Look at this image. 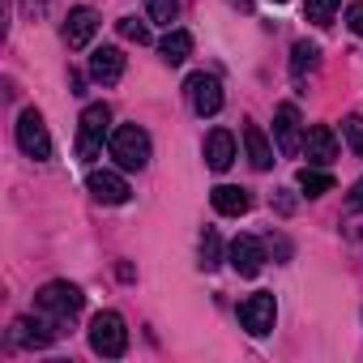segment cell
<instances>
[{"mask_svg": "<svg viewBox=\"0 0 363 363\" xmlns=\"http://www.w3.org/2000/svg\"><path fill=\"white\" fill-rule=\"evenodd\" d=\"M218 265H223V240H218L214 227H206V235H201V269H218Z\"/></svg>", "mask_w": 363, "mask_h": 363, "instance_id": "44dd1931", "label": "cell"}, {"mask_svg": "<svg viewBox=\"0 0 363 363\" xmlns=\"http://www.w3.org/2000/svg\"><path fill=\"white\" fill-rule=\"evenodd\" d=\"M274 5H286V0H274Z\"/></svg>", "mask_w": 363, "mask_h": 363, "instance_id": "f546056e", "label": "cell"}, {"mask_svg": "<svg viewBox=\"0 0 363 363\" xmlns=\"http://www.w3.org/2000/svg\"><path fill=\"white\" fill-rule=\"evenodd\" d=\"M82 303H86V295H82L73 282H48V286L35 295V308H39V312H48V316H56V320L77 316V312H82Z\"/></svg>", "mask_w": 363, "mask_h": 363, "instance_id": "277c9868", "label": "cell"}, {"mask_svg": "<svg viewBox=\"0 0 363 363\" xmlns=\"http://www.w3.org/2000/svg\"><path fill=\"white\" fill-rule=\"evenodd\" d=\"M231 5H235V9H244V13H248V9H252V0H231Z\"/></svg>", "mask_w": 363, "mask_h": 363, "instance_id": "f1b7e54d", "label": "cell"}, {"mask_svg": "<svg viewBox=\"0 0 363 363\" xmlns=\"http://www.w3.org/2000/svg\"><path fill=\"white\" fill-rule=\"evenodd\" d=\"M299 189L308 197H325V193H333V175L329 171H316V167H303L299 171Z\"/></svg>", "mask_w": 363, "mask_h": 363, "instance_id": "ffe728a7", "label": "cell"}, {"mask_svg": "<svg viewBox=\"0 0 363 363\" xmlns=\"http://www.w3.org/2000/svg\"><path fill=\"white\" fill-rule=\"evenodd\" d=\"M316 65H320V48L316 43H295V52H291V77H295V86H303Z\"/></svg>", "mask_w": 363, "mask_h": 363, "instance_id": "ac0fdd59", "label": "cell"}, {"mask_svg": "<svg viewBox=\"0 0 363 363\" xmlns=\"http://www.w3.org/2000/svg\"><path fill=\"white\" fill-rule=\"evenodd\" d=\"M107 128H111V107L107 103H90L82 111V128H77V158H86V162L99 158Z\"/></svg>", "mask_w": 363, "mask_h": 363, "instance_id": "3957f363", "label": "cell"}, {"mask_svg": "<svg viewBox=\"0 0 363 363\" xmlns=\"http://www.w3.org/2000/svg\"><path fill=\"white\" fill-rule=\"evenodd\" d=\"M342 133H346V141H350V150L363 158V116H346V124H342Z\"/></svg>", "mask_w": 363, "mask_h": 363, "instance_id": "d4e9b609", "label": "cell"}, {"mask_svg": "<svg viewBox=\"0 0 363 363\" xmlns=\"http://www.w3.org/2000/svg\"><path fill=\"white\" fill-rule=\"evenodd\" d=\"M145 13H150V22H158V26H171V22L179 18V0H145Z\"/></svg>", "mask_w": 363, "mask_h": 363, "instance_id": "603a6c76", "label": "cell"}, {"mask_svg": "<svg viewBox=\"0 0 363 363\" xmlns=\"http://www.w3.org/2000/svg\"><path fill=\"white\" fill-rule=\"evenodd\" d=\"M303 150H308V162L329 167V162L337 158V137H333V128H329V124H312L308 137H303Z\"/></svg>", "mask_w": 363, "mask_h": 363, "instance_id": "5bb4252c", "label": "cell"}, {"mask_svg": "<svg viewBox=\"0 0 363 363\" xmlns=\"http://www.w3.org/2000/svg\"><path fill=\"white\" fill-rule=\"evenodd\" d=\"M43 5H48V0H26V13H30V18H39V13H43Z\"/></svg>", "mask_w": 363, "mask_h": 363, "instance_id": "83f0119b", "label": "cell"}, {"mask_svg": "<svg viewBox=\"0 0 363 363\" xmlns=\"http://www.w3.org/2000/svg\"><path fill=\"white\" fill-rule=\"evenodd\" d=\"M231 162H235V137L227 128H214L206 137V167L210 171H227Z\"/></svg>", "mask_w": 363, "mask_h": 363, "instance_id": "9a60e30c", "label": "cell"}, {"mask_svg": "<svg viewBox=\"0 0 363 363\" xmlns=\"http://www.w3.org/2000/svg\"><path fill=\"white\" fill-rule=\"evenodd\" d=\"M90 77L103 86H116L124 77V52L120 48H94L90 52Z\"/></svg>", "mask_w": 363, "mask_h": 363, "instance_id": "4fadbf2b", "label": "cell"}, {"mask_svg": "<svg viewBox=\"0 0 363 363\" xmlns=\"http://www.w3.org/2000/svg\"><path fill=\"white\" fill-rule=\"evenodd\" d=\"M274 141H278V154H299L303 150V133H299V107L295 103H282L274 111Z\"/></svg>", "mask_w": 363, "mask_h": 363, "instance_id": "9c48e42d", "label": "cell"}, {"mask_svg": "<svg viewBox=\"0 0 363 363\" xmlns=\"http://www.w3.org/2000/svg\"><path fill=\"white\" fill-rule=\"evenodd\" d=\"M184 94H189V103H193L197 116H218L223 111V82L214 73H193L184 82Z\"/></svg>", "mask_w": 363, "mask_h": 363, "instance_id": "8992f818", "label": "cell"}, {"mask_svg": "<svg viewBox=\"0 0 363 363\" xmlns=\"http://www.w3.org/2000/svg\"><path fill=\"white\" fill-rule=\"evenodd\" d=\"M337 5H342V0H303V13H308V22H316V26H329L333 13H337Z\"/></svg>", "mask_w": 363, "mask_h": 363, "instance_id": "7402d4cb", "label": "cell"}, {"mask_svg": "<svg viewBox=\"0 0 363 363\" xmlns=\"http://www.w3.org/2000/svg\"><path fill=\"white\" fill-rule=\"evenodd\" d=\"M346 26H350L354 35H363V5H350V9H346Z\"/></svg>", "mask_w": 363, "mask_h": 363, "instance_id": "484cf974", "label": "cell"}, {"mask_svg": "<svg viewBox=\"0 0 363 363\" xmlns=\"http://www.w3.org/2000/svg\"><path fill=\"white\" fill-rule=\"evenodd\" d=\"M346 206H350V210H363V179H354V189H350Z\"/></svg>", "mask_w": 363, "mask_h": 363, "instance_id": "4316f807", "label": "cell"}, {"mask_svg": "<svg viewBox=\"0 0 363 363\" xmlns=\"http://www.w3.org/2000/svg\"><path fill=\"white\" fill-rule=\"evenodd\" d=\"M210 201H214V210L227 214V218H240V214L252 210V197H248L244 189H235V184H218V189L210 193Z\"/></svg>", "mask_w": 363, "mask_h": 363, "instance_id": "2e32d148", "label": "cell"}, {"mask_svg": "<svg viewBox=\"0 0 363 363\" xmlns=\"http://www.w3.org/2000/svg\"><path fill=\"white\" fill-rule=\"evenodd\" d=\"M86 189H90V197L103 201V206H124V201H128V179L116 175V171H90V175H86Z\"/></svg>", "mask_w": 363, "mask_h": 363, "instance_id": "8fae6325", "label": "cell"}, {"mask_svg": "<svg viewBox=\"0 0 363 363\" xmlns=\"http://www.w3.org/2000/svg\"><path fill=\"white\" fill-rule=\"evenodd\" d=\"M158 52H162L167 65H184V60L193 56V35H189V30H171V35L158 43Z\"/></svg>", "mask_w": 363, "mask_h": 363, "instance_id": "d6986e66", "label": "cell"}, {"mask_svg": "<svg viewBox=\"0 0 363 363\" xmlns=\"http://www.w3.org/2000/svg\"><path fill=\"white\" fill-rule=\"evenodd\" d=\"M18 145H22V154L35 158V162H48V158H52V137H48V124H43V116H39L35 107H26V111L18 116Z\"/></svg>", "mask_w": 363, "mask_h": 363, "instance_id": "5b68a950", "label": "cell"}, {"mask_svg": "<svg viewBox=\"0 0 363 363\" xmlns=\"http://www.w3.org/2000/svg\"><path fill=\"white\" fill-rule=\"evenodd\" d=\"M90 350L103 354V359H120L128 350V329H124L120 312H99L90 320Z\"/></svg>", "mask_w": 363, "mask_h": 363, "instance_id": "6da1fadb", "label": "cell"}, {"mask_svg": "<svg viewBox=\"0 0 363 363\" xmlns=\"http://www.w3.org/2000/svg\"><path fill=\"white\" fill-rule=\"evenodd\" d=\"M274 320H278V303H274V295H269V291L248 295V299L240 303V325H244L252 337H265V333L274 329Z\"/></svg>", "mask_w": 363, "mask_h": 363, "instance_id": "52a82bcc", "label": "cell"}, {"mask_svg": "<svg viewBox=\"0 0 363 363\" xmlns=\"http://www.w3.org/2000/svg\"><path fill=\"white\" fill-rule=\"evenodd\" d=\"M244 145H248V158H252L257 171H269L274 167V145L261 133V124H244Z\"/></svg>", "mask_w": 363, "mask_h": 363, "instance_id": "e0dca14e", "label": "cell"}, {"mask_svg": "<svg viewBox=\"0 0 363 363\" xmlns=\"http://www.w3.org/2000/svg\"><path fill=\"white\" fill-rule=\"evenodd\" d=\"M116 30H120L128 43H150V26H145V22H137V18H120V22H116Z\"/></svg>", "mask_w": 363, "mask_h": 363, "instance_id": "cb8c5ba5", "label": "cell"}, {"mask_svg": "<svg viewBox=\"0 0 363 363\" xmlns=\"http://www.w3.org/2000/svg\"><path fill=\"white\" fill-rule=\"evenodd\" d=\"M227 257H231V265H235L240 278H257L261 265H265V244L257 235H235L231 248H227Z\"/></svg>", "mask_w": 363, "mask_h": 363, "instance_id": "30bf717a", "label": "cell"}, {"mask_svg": "<svg viewBox=\"0 0 363 363\" xmlns=\"http://www.w3.org/2000/svg\"><path fill=\"white\" fill-rule=\"evenodd\" d=\"M56 337H60V329H56V316H48V312H39V316H22V320L13 325V342H18V346H30V350L52 346Z\"/></svg>", "mask_w": 363, "mask_h": 363, "instance_id": "ba28073f", "label": "cell"}, {"mask_svg": "<svg viewBox=\"0 0 363 363\" xmlns=\"http://www.w3.org/2000/svg\"><path fill=\"white\" fill-rule=\"evenodd\" d=\"M94 30H99V13L94 9H69V18H65V43L73 48V52H82V48H90V39H94Z\"/></svg>", "mask_w": 363, "mask_h": 363, "instance_id": "7c38bea8", "label": "cell"}, {"mask_svg": "<svg viewBox=\"0 0 363 363\" xmlns=\"http://www.w3.org/2000/svg\"><path fill=\"white\" fill-rule=\"evenodd\" d=\"M111 158L124 167V171H141L150 162V133L137 128V124H120L111 133Z\"/></svg>", "mask_w": 363, "mask_h": 363, "instance_id": "7a4b0ae2", "label": "cell"}]
</instances>
